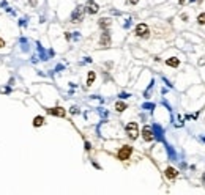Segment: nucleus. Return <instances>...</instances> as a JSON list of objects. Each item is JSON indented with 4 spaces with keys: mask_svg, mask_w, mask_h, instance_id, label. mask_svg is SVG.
I'll return each mask as SVG.
<instances>
[{
    "mask_svg": "<svg viewBox=\"0 0 205 195\" xmlns=\"http://www.w3.org/2000/svg\"><path fill=\"white\" fill-rule=\"evenodd\" d=\"M126 134H128V137H130L131 140H136V138L139 137V126H137V123H134V121L128 123L126 125Z\"/></svg>",
    "mask_w": 205,
    "mask_h": 195,
    "instance_id": "obj_1",
    "label": "nucleus"
},
{
    "mask_svg": "<svg viewBox=\"0 0 205 195\" xmlns=\"http://www.w3.org/2000/svg\"><path fill=\"white\" fill-rule=\"evenodd\" d=\"M134 33H136V36H139V38H148V35H150V28H148L147 24H137Z\"/></svg>",
    "mask_w": 205,
    "mask_h": 195,
    "instance_id": "obj_2",
    "label": "nucleus"
},
{
    "mask_svg": "<svg viewBox=\"0 0 205 195\" xmlns=\"http://www.w3.org/2000/svg\"><path fill=\"white\" fill-rule=\"evenodd\" d=\"M131 153H133V148H131L130 145H123L122 148L118 150V153H117V157L120 161H126V159H130Z\"/></svg>",
    "mask_w": 205,
    "mask_h": 195,
    "instance_id": "obj_3",
    "label": "nucleus"
},
{
    "mask_svg": "<svg viewBox=\"0 0 205 195\" xmlns=\"http://www.w3.org/2000/svg\"><path fill=\"white\" fill-rule=\"evenodd\" d=\"M84 13H85V8L77 7L71 14V22H81V20L84 19Z\"/></svg>",
    "mask_w": 205,
    "mask_h": 195,
    "instance_id": "obj_4",
    "label": "nucleus"
},
{
    "mask_svg": "<svg viewBox=\"0 0 205 195\" xmlns=\"http://www.w3.org/2000/svg\"><path fill=\"white\" fill-rule=\"evenodd\" d=\"M98 10H99V7H98L96 2H93V0H89V2H87V5H85V11H87V13L96 14V13H98Z\"/></svg>",
    "mask_w": 205,
    "mask_h": 195,
    "instance_id": "obj_5",
    "label": "nucleus"
},
{
    "mask_svg": "<svg viewBox=\"0 0 205 195\" xmlns=\"http://www.w3.org/2000/svg\"><path fill=\"white\" fill-rule=\"evenodd\" d=\"M99 46H101V47H109L110 46V35L107 33V30L102 32L101 40H99Z\"/></svg>",
    "mask_w": 205,
    "mask_h": 195,
    "instance_id": "obj_6",
    "label": "nucleus"
},
{
    "mask_svg": "<svg viewBox=\"0 0 205 195\" xmlns=\"http://www.w3.org/2000/svg\"><path fill=\"white\" fill-rule=\"evenodd\" d=\"M142 137L145 142H151L153 140V131H151V128H148V126H145L142 131Z\"/></svg>",
    "mask_w": 205,
    "mask_h": 195,
    "instance_id": "obj_7",
    "label": "nucleus"
},
{
    "mask_svg": "<svg viewBox=\"0 0 205 195\" xmlns=\"http://www.w3.org/2000/svg\"><path fill=\"white\" fill-rule=\"evenodd\" d=\"M48 112H49L51 115H55V117H65V109H62V107L48 109Z\"/></svg>",
    "mask_w": 205,
    "mask_h": 195,
    "instance_id": "obj_8",
    "label": "nucleus"
},
{
    "mask_svg": "<svg viewBox=\"0 0 205 195\" xmlns=\"http://www.w3.org/2000/svg\"><path fill=\"white\" fill-rule=\"evenodd\" d=\"M178 175V172L175 170L174 167H167L166 168V176H167V179H175Z\"/></svg>",
    "mask_w": 205,
    "mask_h": 195,
    "instance_id": "obj_9",
    "label": "nucleus"
},
{
    "mask_svg": "<svg viewBox=\"0 0 205 195\" xmlns=\"http://www.w3.org/2000/svg\"><path fill=\"white\" fill-rule=\"evenodd\" d=\"M98 24H99V27H101L102 30H106V28L110 25V19H106V17H102V19H99Z\"/></svg>",
    "mask_w": 205,
    "mask_h": 195,
    "instance_id": "obj_10",
    "label": "nucleus"
},
{
    "mask_svg": "<svg viewBox=\"0 0 205 195\" xmlns=\"http://www.w3.org/2000/svg\"><path fill=\"white\" fill-rule=\"evenodd\" d=\"M166 63H167L169 66L177 68L178 65H180V60H178V58H175V57H172V58H167V60H166Z\"/></svg>",
    "mask_w": 205,
    "mask_h": 195,
    "instance_id": "obj_11",
    "label": "nucleus"
},
{
    "mask_svg": "<svg viewBox=\"0 0 205 195\" xmlns=\"http://www.w3.org/2000/svg\"><path fill=\"white\" fill-rule=\"evenodd\" d=\"M43 125H44V118L43 117H35V120H33L35 128H40V126H43Z\"/></svg>",
    "mask_w": 205,
    "mask_h": 195,
    "instance_id": "obj_12",
    "label": "nucleus"
},
{
    "mask_svg": "<svg viewBox=\"0 0 205 195\" xmlns=\"http://www.w3.org/2000/svg\"><path fill=\"white\" fill-rule=\"evenodd\" d=\"M95 77H96V74L93 72V71H90L89 72V79H87V87H90V85L93 84V80H95Z\"/></svg>",
    "mask_w": 205,
    "mask_h": 195,
    "instance_id": "obj_13",
    "label": "nucleus"
},
{
    "mask_svg": "<svg viewBox=\"0 0 205 195\" xmlns=\"http://www.w3.org/2000/svg\"><path fill=\"white\" fill-rule=\"evenodd\" d=\"M125 109H126V104H125V102H117L115 104V110L117 112H123Z\"/></svg>",
    "mask_w": 205,
    "mask_h": 195,
    "instance_id": "obj_14",
    "label": "nucleus"
},
{
    "mask_svg": "<svg viewBox=\"0 0 205 195\" xmlns=\"http://www.w3.org/2000/svg\"><path fill=\"white\" fill-rule=\"evenodd\" d=\"M197 22L200 24V25H204V24H205V13L199 14V17H197Z\"/></svg>",
    "mask_w": 205,
    "mask_h": 195,
    "instance_id": "obj_15",
    "label": "nucleus"
},
{
    "mask_svg": "<svg viewBox=\"0 0 205 195\" xmlns=\"http://www.w3.org/2000/svg\"><path fill=\"white\" fill-rule=\"evenodd\" d=\"M5 47V41H3V38H0V49H3Z\"/></svg>",
    "mask_w": 205,
    "mask_h": 195,
    "instance_id": "obj_16",
    "label": "nucleus"
},
{
    "mask_svg": "<svg viewBox=\"0 0 205 195\" xmlns=\"http://www.w3.org/2000/svg\"><path fill=\"white\" fill-rule=\"evenodd\" d=\"M184 2H186V0H178V3L180 5H184Z\"/></svg>",
    "mask_w": 205,
    "mask_h": 195,
    "instance_id": "obj_17",
    "label": "nucleus"
},
{
    "mask_svg": "<svg viewBox=\"0 0 205 195\" xmlns=\"http://www.w3.org/2000/svg\"><path fill=\"white\" fill-rule=\"evenodd\" d=\"M131 3H137V0H130Z\"/></svg>",
    "mask_w": 205,
    "mask_h": 195,
    "instance_id": "obj_18",
    "label": "nucleus"
},
{
    "mask_svg": "<svg viewBox=\"0 0 205 195\" xmlns=\"http://www.w3.org/2000/svg\"><path fill=\"white\" fill-rule=\"evenodd\" d=\"M202 181H204V182H205V173H204V176H202Z\"/></svg>",
    "mask_w": 205,
    "mask_h": 195,
    "instance_id": "obj_19",
    "label": "nucleus"
}]
</instances>
